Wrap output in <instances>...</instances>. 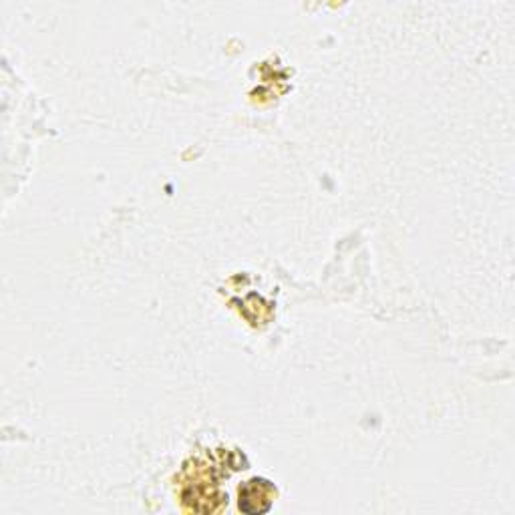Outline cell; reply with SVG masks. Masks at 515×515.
<instances>
[{
  "label": "cell",
  "mask_w": 515,
  "mask_h": 515,
  "mask_svg": "<svg viewBox=\"0 0 515 515\" xmlns=\"http://www.w3.org/2000/svg\"><path fill=\"white\" fill-rule=\"evenodd\" d=\"M276 489L270 481L252 479L240 488V510L244 513H266L272 508Z\"/></svg>",
  "instance_id": "cell-1"
}]
</instances>
